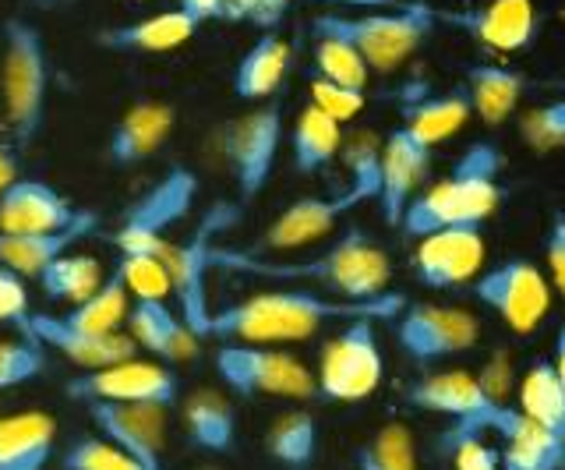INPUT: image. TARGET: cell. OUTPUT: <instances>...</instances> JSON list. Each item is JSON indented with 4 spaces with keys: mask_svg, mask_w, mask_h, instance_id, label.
<instances>
[{
    "mask_svg": "<svg viewBox=\"0 0 565 470\" xmlns=\"http://www.w3.org/2000/svg\"><path fill=\"white\" fill-rule=\"evenodd\" d=\"M406 293L385 290L371 301H340L322 298V293L305 287H282V290H262L252 298H241L234 305L209 308L202 322V340L220 343H255V346H279V343H300L322 333L332 322H353V319H375L393 322L406 308Z\"/></svg>",
    "mask_w": 565,
    "mask_h": 470,
    "instance_id": "obj_1",
    "label": "cell"
},
{
    "mask_svg": "<svg viewBox=\"0 0 565 470\" xmlns=\"http://www.w3.org/2000/svg\"><path fill=\"white\" fill-rule=\"evenodd\" d=\"M212 269H234L244 276H262L276 284H308L335 293L340 301H371L385 293L393 263L382 245L361 226H350L329 248L308 258H273L252 255L247 248H212Z\"/></svg>",
    "mask_w": 565,
    "mask_h": 470,
    "instance_id": "obj_2",
    "label": "cell"
},
{
    "mask_svg": "<svg viewBox=\"0 0 565 470\" xmlns=\"http://www.w3.org/2000/svg\"><path fill=\"white\" fill-rule=\"evenodd\" d=\"M502 167L505 156L499 146L488 138L470 142L446 178L411 199L399 231L417 241L424 234L446 231V226H484V220L502 202Z\"/></svg>",
    "mask_w": 565,
    "mask_h": 470,
    "instance_id": "obj_3",
    "label": "cell"
},
{
    "mask_svg": "<svg viewBox=\"0 0 565 470\" xmlns=\"http://www.w3.org/2000/svg\"><path fill=\"white\" fill-rule=\"evenodd\" d=\"M4 57H0V99L4 120L18 152L29 149L43 131L50 99V54L43 32L25 19H8L0 29Z\"/></svg>",
    "mask_w": 565,
    "mask_h": 470,
    "instance_id": "obj_4",
    "label": "cell"
},
{
    "mask_svg": "<svg viewBox=\"0 0 565 470\" xmlns=\"http://www.w3.org/2000/svg\"><path fill=\"white\" fill-rule=\"evenodd\" d=\"M403 399L414 410L449 417V428L435 439L438 449L456 439H473V435L502 439L505 428L512 425V417H516V407L502 404V399L484 386V378H473L470 372L424 375L403 389Z\"/></svg>",
    "mask_w": 565,
    "mask_h": 470,
    "instance_id": "obj_5",
    "label": "cell"
},
{
    "mask_svg": "<svg viewBox=\"0 0 565 470\" xmlns=\"http://www.w3.org/2000/svg\"><path fill=\"white\" fill-rule=\"evenodd\" d=\"M435 14L431 8L403 4L393 11L367 14H318L311 19V36L343 40L361 54L367 72H396L399 64L414 57V50L431 36Z\"/></svg>",
    "mask_w": 565,
    "mask_h": 470,
    "instance_id": "obj_6",
    "label": "cell"
},
{
    "mask_svg": "<svg viewBox=\"0 0 565 470\" xmlns=\"http://www.w3.org/2000/svg\"><path fill=\"white\" fill-rule=\"evenodd\" d=\"M382 378H385V354H382L375 319L343 322L340 333L318 354L315 386H318V399H329V404H361V399L379 393Z\"/></svg>",
    "mask_w": 565,
    "mask_h": 470,
    "instance_id": "obj_7",
    "label": "cell"
},
{
    "mask_svg": "<svg viewBox=\"0 0 565 470\" xmlns=\"http://www.w3.org/2000/svg\"><path fill=\"white\" fill-rule=\"evenodd\" d=\"M241 216V205L220 202L212 205L205 220L194 226V231L184 241H163L159 245V263L167 266L170 276V293L177 298V311L188 322V329L202 340V322L209 316V287L205 276L212 269V248H216V237L226 226H234V220Z\"/></svg>",
    "mask_w": 565,
    "mask_h": 470,
    "instance_id": "obj_8",
    "label": "cell"
},
{
    "mask_svg": "<svg viewBox=\"0 0 565 470\" xmlns=\"http://www.w3.org/2000/svg\"><path fill=\"white\" fill-rule=\"evenodd\" d=\"M216 375L226 389L237 396L258 399H318L315 372L305 361L279 351V346H255V343H220L216 351Z\"/></svg>",
    "mask_w": 565,
    "mask_h": 470,
    "instance_id": "obj_9",
    "label": "cell"
},
{
    "mask_svg": "<svg viewBox=\"0 0 565 470\" xmlns=\"http://www.w3.org/2000/svg\"><path fill=\"white\" fill-rule=\"evenodd\" d=\"M199 199V173L188 167H170L146 195H138L117 216L110 245L120 255H156L167 234L181 223Z\"/></svg>",
    "mask_w": 565,
    "mask_h": 470,
    "instance_id": "obj_10",
    "label": "cell"
},
{
    "mask_svg": "<svg viewBox=\"0 0 565 470\" xmlns=\"http://www.w3.org/2000/svg\"><path fill=\"white\" fill-rule=\"evenodd\" d=\"M282 146V107L265 103L241 117H234L220 131V152L237 188V199L255 202L276 173V156Z\"/></svg>",
    "mask_w": 565,
    "mask_h": 470,
    "instance_id": "obj_11",
    "label": "cell"
},
{
    "mask_svg": "<svg viewBox=\"0 0 565 470\" xmlns=\"http://www.w3.org/2000/svg\"><path fill=\"white\" fill-rule=\"evenodd\" d=\"M64 396L75 404H181V375L159 361H120L99 372H78L64 382Z\"/></svg>",
    "mask_w": 565,
    "mask_h": 470,
    "instance_id": "obj_12",
    "label": "cell"
},
{
    "mask_svg": "<svg viewBox=\"0 0 565 470\" xmlns=\"http://www.w3.org/2000/svg\"><path fill=\"white\" fill-rule=\"evenodd\" d=\"M473 301H481L488 311H494L512 333H534L552 311V284L547 276L526 263V258H509L502 266H491L477 273L470 284Z\"/></svg>",
    "mask_w": 565,
    "mask_h": 470,
    "instance_id": "obj_13",
    "label": "cell"
},
{
    "mask_svg": "<svg viewBox=\"0 0 565 470\" xmlns=\"http://www.w3.org/2000/svg\"><path fill=\"white\" fill-rule=\"evenodd\" d=\"M393 337L399 351L414 364H435L477 346L481 322L467 308L406 301V308L393 319Z\"/></svg>",
    "mask_w": 565,
    "mask_h": 470,
    "instance_id": "obj_14",
    "label": "cell"
},
{
    "mask_svg": "<svg viewBox=\"0 0 565 470\" xmlns=\"http://www.w3.org/2000/svg\"><path fill=\"white\" fill-rule=\"evenodd\" d=\"M488 241L484 226H446V231L417 237L414 248V273L424 287L431 290H456L470 287L484 266Z\"/></svg>",
    "mask_w": 565,
    "mask_h": 470,
    "instance_id": "obj_15",
    "label": "cell"
},
{
    "mask_svg": "<svg viewBox=\"0 0 565 470\" xmlns=\"http://www.w3.org/2000/svg\"><path fill=\"white\" fill-rule=\"evenodd\" d=\"M18 333L32 337L46 354L64 357L78 372H99L138 357V343L128 333H82V329L64 325L57 316H43V311H29V319L18 325Z\"/></svg>",
    "mask_w": 565,
    "mask_h": 470,
    "instance_id": "obj_16",
    "label": "cell"
},
{
    "mask_svg": "<svg viewBox=\"0 0 565 470\" xmlns=\"http://www.w3.org/2000/svg\"><path fill=\"white\" fill-rule=\"evenodd\" d=\"M96 431L106 442H114L120 452L141 470H163L167 449V421L170 410L156 404H85Z\"/></svg>",
    "mask_w": 565,
    "mask_h": 470,
    "instance_id": "obj_17",
    "label": "cell"
},
{
    "mask_svg": "<svg viewBox=\"0 0 565 470\" xmlns=\"http://www.w3.org/2000/svg\"><path fill=\"white\" fill-rule=\"evenodd\" d=\"M435 19L467 32L488 50L499 54H520L537 36V11L530 0H488L484 8L470 11H431Z\"/></svg>",
    "mask_w": 565,
    "mask_h": 470,
    "instance_id": "obj_18",
    "label": "cell"
},
{
    "mask_svg": "<svg viewBox=\"0 0 565 470\" xmlns=\"http://www.w3.org/2000/svg\"><path fill=\"white\" fill-rule=\"evenodd\" d=\"M78 216L82 209L46 181L18 178L0 191V234H57Z\"/></svg>",
    "mask_w": 565,
    "mask_h": 470,
    "instance_id": "obj_19",
    "label": "cell"
},
{
    "mask_svg": "<svg viewBox=\"0 0 565 470\" xmlns=\"http://www.w3.org/2000/svg\"><path fill=\"white\" fill-rule=\"evenodd\" d=\"M431 146H424L414 131L403 125L393 128L382 138V191H379V209L388 226H399L406 205L420 191L424 173L431 167Z\"/></svg>",
    "mask_w": 565,
    "mask_h": 470,
    "instance_id": "obj_20",
    "label": "cell"
},
{
    "mask_svg": "<svg viewBox=\"0 0 565 470\" xmlns=\"http://www.w3.org/2000/svg\"><path fill=\"white\" fill-rule=\"evenodd\" d=\"M347 213H353V205L347 202V195H308L297 199L294 205H287L282 213L265 226V234L255 241L252 255H273V252H297L305 245H315L322 241L329 231H335Z\"/></svg>",
    "mask_w": 565,
    "mask_h": 470,
    "instance_id": "obj_21",
    "label": "cell"
},
{
    "mask_svg": "<svg viewBox=\"0 0 565 470\" xmlns=\"http://www.w3.org/2000/svg\"><path fill=\"white\" fill-rule=\"evenodd\" d=\"M128 337L159 364H184L202 351V340L191 333L181 311H173L167 301H131L128 311Z\"/></svg>",
    "mask_w": 565,
    "mask_h": 470,
    "instance_id": "obj_22",
    "label": "cell"
},
{
    "mask_svg": "<svg viewBox=\"0 0 565 470\" xmlns=\"http://www.w3.org/2000/svg\"><path fill=\"white\" fill-rule=\"evenodd\" d=\"M177 114L170 103L163 99H138L131 103V110L124 114L106 142V156L114 167H138L152 160V156L167 146V138L173 135Z\"/></svg>",
    "mask_w": 565,
    "mask_h": 470,
    "instance_id": "obj_23",
    "label": "cell"
},
{
    "mask_svg": "<svg viewBox=\"0 0 565 470\" xmlns=\"http://www.w3.org/2000/svg\"><path fill=\"white\" fill-rule=\"evenodd\" d=\"M199 25H194L184 11H159L138 22H117L96 32V46L110 50V54H170V50L184 46Z\"/></svg>",
    "mask_w": 565,
    "mask_h": 470,
    "instance_id": "obj_24",
    "label": "cell"
},
{
    "mask_svg": "<svg viewBox=\"0 0 565 470\" xmlns=\"http://www.w3.org/2000/svg\"><path fill=\"white\" fill-rule=\"evenodd\" d=\"M96 209H82L78 223L57 234H0V266L11 269L14 276H40L53 258L67 255L88 234H96Z\"/></svg>",
    "mask_w": 565,
    "mask_h": 470,
    "instance_id": "obj_25",
    "label": "cell"
},
{
    "mask_svg": "<svg viewBox=\"0 0 565 470\" xmlns=\"http://www.w3.org/2000/svg\"><path fill=\"white\" fill-rule=\"evenodd\" d=\"M57 446L50 410H14L0 417V470H46Z\"/></svg>",
    "mask_w": 565,
    "mask_h": 470,
    "instance_id": "obj_26",
    "label": "cell"
},
{
    "mask_svg": "<svg viewBox=\"0 0 565 470\" xmlns=\"http://www.w3.org/2000/svg\"><path fill=\"white\" fill-rule=\"evenodd\" d=\"M184 428H188V439L194 442V449L212 452V457H230L237 446V410L234 404L226 399V393L202 386L194 389L184 407Z\"/></svg>",
    "mask_w": 565,
    "mask_h": 470,
    "instance_id": "obj_27",
    "label": "cell"
},
{
    "mask_svg": "<svg viewBox=\"0 0 565 470\" xmlns=\"http://www.w3.org/2000/svg\"><path fill=\"white\" fill-rule=\"evenodd\" d=\"M463 89L470 96L473 117H481V125L488 128H499L509 114H516L526 93V75L502 64H470L463 72Z\"/></svg>",
    "mask_w": 565,
    "mask_h": 470,
    "instance_id": "obj_28",
    "label": "cell"
},
{
    "mask_svg": "<svg viewBox=\"0 0 565 470\" xmlns=\"http://www.w3.org/2000/svg\"><path fill=\"white\" fill-rule=\"evenodd\" d=\"M290 72V43L279 32H262L252 50L237 61L234 96L244 103H262L279 93L282 78Z\"/></svg>",
    "mask_w": 565,
    "mask_h": 470,
    "instance_id": "obj_29",
    "label": "cell"
},
{
    "mask_svg": "<svg viewBox=\"0 0 565 470\" xmlns=\"http://www.w3.org/2000/svg\"><path fill=\"white\" fill-rule=\"evenodd\" d=\"M265 452L282 470H311L322 452V425L311 410H282L265 431Z\"/></svg>",
    "mask_w": 565,
    "mask_h": 470,
    "instance_id": "obj_30",
    "label": "cell"
},
{
    "mask_svg": "<svg viewBox=\"0 0 565 470\" xmlns=\"http://www.w3.org/2000/svg\"><path fill=\"white\" fill-rule=\"evenodd\" d=\"M473 117L470 110V96L463 85H456L449 93H438V96H420V99H411L403 107V128L414 131L424 146H438L452 138L459 128L467 125Z\"/></svg>",
    "mask_w": 565,
    "mask_h": 470,
    "instance_id": "obj_31",
    "label": "cell"
},
{
    "mask_svg": "<svg viewBox=\"0 0 565 470\" xmlns=\"http://www.w3.org/2000/svg\"><path fill=\"white\" fill-rule=\"evenodd\" d=\"M502 470H562L565 439L541 428L516 407V417L502 435Z\"/></svg>",
    "mask_w": 565,
    "mask_h": 470,
    "instance_id": "obj_32",
    "label": "cell"
},
{
    "mask_svg": "<svg viewBox=\"0 0 565 470\" xmlns=\"http://www.w3.org/2000/svg\"><path fill=\"white\" fill-rule=\"evenodd\" d=\"M340 149H343V125H335L332 117H326L308 103L290 131L294 170L300 178H315V173H322L340 156Z\"/></svg>",
    "mask_w": 565,
    "mask_h": 470,
    "instance_id": "obj_33",
    "label": "cell"
},
{
    "mask_svg": "<svg viewBox=\"0 0 565 470\" xmlns=\"http://www.w3.org/2000/svg\"><path fill=\"white\" fill-rule=\"evenodd\" d=\"M128 311H131L128 284H124L120 269H114L96 293H88L75 308H64L57 319L71 329H82V333H120V325L128 322Z\"/></svg>",
    "mask_w": 565,
    "mask_h": 470,
    "instance_id": "obj_34",
    "label": "cell"
},
{
    "mask_svg": "<svg viewBox=\"0 0 565 470\" xmlns=\"http://www.w3.org/2000/svg\"><path fill=\"white\" fill-rule=\"evenodd\" d=\"M343 163L350 181L343 188L347 202L358 209L364 202H379V191H382V135L361 128L353 131L350 138H343Z\"/></svg>",
    "mask_w": 565,
    "mask_h": 470,
    "instance_id": "obj_35",
    "label": "cell"
},
{
    "mask_svg": "<svg viewBox=\"0 0 565 470\" xmlns=\"http://www.w3.org/2000/svg\"><path fill=\"white\" fill-rule=\"evenodd\" d=\"M520 410L530 417V421H537L541 428L565 439V393H562L558 375L547 357L534 361L526 368V375L520 382Z\"/></svg>",
    "mask_w": 565,
    "mask_h": 470,
    "instance_id": "obj_36",
    "label": "cell"
},
{
    "mask_svg": "<svg viewBox=\"0 0 565 470\" xmlns=\"http://www.w3.org/2000/svg\"><path fill=\"white\" fill-rule=\"evenodd\" d=\"M43 287V293L53 305H67L75 308L82 305L88 293H96L103 284V269L93 255H78V252H67L35 276Z\"/></svg>",
    "mask_w": 565,
    "mask_h": 470,
    "instance_id": "obj_37",
    "label": "cell"
},
{
    "mask_svg": "<svg viewBox=\"0 0 565 470\" xmlns=\"http://www.w3.org/2000/svg\"><path fill=\"white\" fill-rule=\"evenodd\" d=\"M358 470H420L417 467V439L403 421L382 425L371 439H364L353 452Z\"/></svg>",
    "mask_w": 565,
    "mask_h": 470,
    "instance_id": "obj_38",
    "label": "cell"
},
{
    "mask_svg": "<svg viewBox=\"0 0 565 470\" xmlns=\"http://www.w3.org/2000/svg\"><path fill=\"white\" fill-rule=\"evenodd\" d=\"M311 50H315V75L347 85V89H367V64L361 61V54L353 46H347L343 40L332 36H311Z\"/></svg>",
    "mask_w": 565,
    "mask_h": 470,
    "instance_id": "obj_39",
    "label": "cell"
},
{
    "mask_svg": "<svg viewBox=\"0 0 565 470\" xmlns=\"http://www.w3.org/2000/svg\"><path fill=\"white\" fill-rule=\"evenodd\" d=\"M46 351L32 337H14L0 340V389H18L29 386L46 372Z\"/></svg>",
    "mask_w": 565,
    "mask_h": 470,
    "instance_id": "obj_40",
    "label": "cell"
},
{
    "mask_svg": "<svg viewBox=\"0 0 565 470\" xmlns=\"http://www.w3.org/2000/svg\"><path fill=\"white\" fill-rule=\"evenodd\" d=\"M61 470H141L128 452H120L103 435H78L61 452Z\"/></svg>",
    "mask_w": 565,
    "mask_h": 470,
    "instance_id": "obj_41",
    "label": "cell"
},
{
    "mask_svg": "<svg viewBox=\"0 0 565 470\" xmlns=\"http://www.w3.org/2000/svg\"><path fill=\"white\" fill-rule=\"evenodd\" d=\"M520 138L530 152H555L565 149V99L541 103L520 117Z\"/></svg>",
    "mask_w": 565,
    "mask_h": 470,
    "instance_id": "obj_42",
    "label": "cell"
},
{
    "mask_svg": "<svg viewBox=\"0 0 565 470\" xmlns=\"http://www.w3.org/2000/svg\"><path fill=\"white\" fill-rule=\"evenodd\" d=\"M117 269L135 301H163L170 293V276L159 255H120Z\"/></svg>",
    "mask_w": 565,
    "mask_h": 470,
    "instance_id": "obj_43",
    "label": "cell"
},
{
    "mask_svg": "<svg viewBox=\"0 0 565 470\" xmlns=\"http://www.w3.org/2000/svg\"><path fill=\"white\" fill-rule=\"evenodd\" d=\"M311 107L332 117L335 125H347V120L358 117L367 107V96L361 89H347V85H335L326 78H311Z\"/></svg>",
    "mask_w": 565,
    "mask_h": 470,
    "instance_id": "obj_44",
    "label": "cell"
},
{
    "mask_svg": "<svg viewBox=\"0 0 565 470\" xmlns=\"http://www.w3.org/2000/svg\"><path fill=\"white\" fill-rule=\"evenodd\" d=\"M438 457L452 460L456 470H502V452L494 449L484 435H473V439H456L449 446H441Z\"/></svg>",
    "mask_w": 565,
    "mask_h": 470,
    "instance_id": "obj_45",
    "label": "cell"
},
{
    "mask_svg": "<svg viewBox=\"0 0 565 470\" xmlns=\"http://www.w3.org/2000/svg\"><path fill=\"white\" fill-rule=\"evenodd\" d=\"M29 287L22 276H14L11 269L0 266V322L4 325H22L29 319Z\"/></svg>",
    "mask_w": 565,
    "mask_h": 470,
    "instance_id": "obj_46",
    "label": "cell"
},
{
    "mask_svg": "<svg viewBox=\"0 0 565 470\" xmlns=\"http://www.w3.org/2000/svg\"><path fill=\"white\" fill-rule=\"evenodd\" d=\"M544 255H547V269H552L555 290L565 298V213L552 216V226H547V237H544Z\"/></svg>",
    "mask_w": 565,
    "mask_h": 470,
    "instance_id": "obj_47",
    "label": "cell"
},
{
    "mask_svg": "<svg viewBox=\"0 0 565 470\" xmlns=\"http://www.w3.org/2000/svg\"><path fill=\"white\" fill-rule=\"evenodd\" d=\"M290 8V0H255V8H252V25H258L262 32H276V25L282 22V14H287Z\"/></svg>",
    "mask_w": 565,
    "mask_h": 470,
    "instance_id": "obj_48",
    "label": "cell"
},
{
    "mask_svg": "<svg viewBox=\"0 0 565 470\" xmlns=\"http://www.w3.org/2000/svg\"><path fill=\"white\" fill-rule=\"evenodd\" d=\"M177 11H184L199 29L205 22H212V19L223 22V0H181V4H177Z\"/></svg>",
    "mask_w": 565,
    "mask_h": 470,
    "instance_id": "obj_49",
    "label": "cell"
},
{
    "mask_svg": "<svg viewBox=\"0 0 565 470\" xmlns=\"http://www.w3.org/2000/svg\"><path fill=\"white\" fill-rule=\"evenodd\" d=\"M255 0H223V22H247Z\"/></svg>",
    "mask_w": 565,
    "mask_h": 470,
    "instance_id": "obj_50",
    "label": "cell"
},
{
    "mask_svg": "<svg viewBox=\"0 0 565 470\" xmlns=\"http://www.w3.org/2000/svg\"><path fill=\"white\" fill-rule=\"evenodd\" d=\"M552 361V368H555V375H558V386H562V393H565V325L558 329V337H555V354L547 357Z\"/></svg>",
    "mask_w": 565,
    "mask_h": 470,
    "instance_id": "obj_51",
    "label": "cell"
},
{
    "mask_svg": "<svg viewBox=\"0 0 565 470\" xmlns=\"http://www.w3.org/2000/svg\"><path fill=\"white\" fill-rule=\"evenodd\" d=\"M332 4H353V8H403V4H396V0H332Z\"/></svg>",
    "mask_w": 565,
    "mask_h": 470,
    "instance_id": "obj_52",
    "label": "cell"
},
{
    "mask_svg": "<svg viewBox=\"0 0 565 470\" xmlns=\"http://www.w3.org/2000/svg\"><path fill=\"white\" fill-rule=\"evenodd\" d=\"M199 470H216V467H199Z\"/></svg>",
    "mask_w": 565,
    "mask_h": 470,
    "instance_id": "obj_53",
    "label": "cell"
},
{
    "mask_svg": "<svg viewBox=\"0 0 565 470\" xmlns=\"http://www.w3.org/2000/svg\"><path fill=\"white\" fill-rule=\"evenodd\" d=\"M0 146H8V142H0Z\"/></svg>",
    "mask_w": 565,
    "mask_h": 470,
    "instance_id": "obj_54",
    "label": "cell"
},
{
    "mask_svg": "<svg viewBox=\"0 0 565 470\" xmlns=\"http://www.w3.org/2000/svg\"><path fill=\"white\" fill-rule=\"evenodd\" d=\"M562 470H565V463H562Z\"/></svg>",
    "mask_w": 565,
    "mask_h": 470,
    "instance_id": "obj_55",
    "label": "cell"
}]
</instances>
